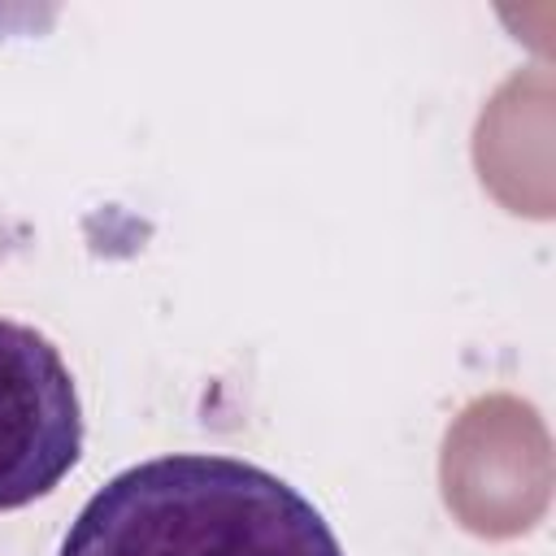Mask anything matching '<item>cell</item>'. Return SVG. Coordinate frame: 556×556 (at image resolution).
I'll list each match as a JSON object with an SVG mask.
<instances>
[{
  "instance_id": "obj_1",
  "label": "cell",
  "mask_w": 556,
  "mask_h": 556,
  "mask_svg": "<svg viewBox=\"0 0 556 556\" xmlns=\"http://www.w3.org/2000/svg\"><path fill=\"white\" fill-rule=\"evenodd\" d=\"M61 556H343L287 478L222 452H169L113 473L74 517Z\"/></svg>"
},
{
  "instance_id": "obj_2",
  "label": "cell",
  "mask_w": 556,
  "mask_h": 556,
  "mask_svg": "<svg viewBox=\"0 0 556 556\" xmlns=\"http://www.w3.org/2000/svg\"><path fill=\"white\" fill-rule=\"evenodd\" d=\"M83 456V404L56 343L0 317V513L61 486Z\"/></svg>"
}]
</instances>
